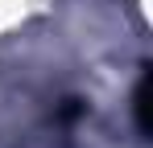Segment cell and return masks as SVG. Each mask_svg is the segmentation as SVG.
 I'll return each mask as SVG.
<instances>
[{
    "label": "cell",
    "instance_id": "obj_1",
    "mask_svg": "<svg viewBox=\"0 0 153 148\" xmlns=\"http://www.w3.org/2000/svg\"><path fill=\"white\" fill-rule=\"evenodd\" d=\"M149 95H153V82L149 74H141V82H137V95H132V115H137V132L141 136H149Z\"/></svg>",
    "mask_w": 153,
    "mask_h": 148
}]
</instances>
